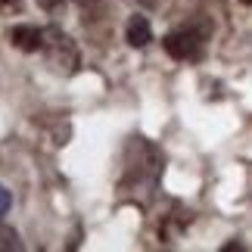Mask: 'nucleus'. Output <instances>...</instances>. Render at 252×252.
<instances>
[{
  "instance_id": "nucleus-8",
  "label": "nucleus",
  "mask_w": 252,
  "mask_h": 252,
  "mask_svg": "<svg viewBox=\"0 0 252 252\" xmlns=\"http://www.w3.org/2000/svg\"><path fill=\"white\" fill-rule=\"evenodd\" d=\"M243 3H252V0H243Z\"/></svg>"
},
{
  "instance_id": "nucleus-6",
  "label": "nucleus",
  "mask_w": 252,
  "mask_h": 252,
  "mask_svg": "<svg viewBox=\"0 0 252 252\" xmlns=\"http://www.w3.org/2000/svg\"><path fill=\"white\" fill-rule=\"evenodd\" d=\"M44 9H56V6H63V0H37Z\"/></svg>"
},
{
  "instance_id": "nucleus-2",
  "label": "nucleus",
  "mask_w": 252,
  "mask_h": 252,
  "mask_svg": "<svg viewBox=\"0 0 252 252\" xmlns=\"http://www.w3.org/2000/svg\"><path fill=\"white\" fill-rule=\"evenodd\" d=\"M9 41H13L19 50L34 53V50L44 47V32L34 28V25H13V28H9Z\"/></svg>"
},
{
  "instance_id": "nucleus-4",
  "label": "nucleus",
  "mask_w": 252,
  "mask_h": 252,
  "mask_svg": "<svg viewBox=\"0 0 252 252\" xmlns=\"http://www.w3.org/2000/svg\"><path fill=\"white\" fill-rule=\"evenodd\" d=\"M0 249H19V240L13 230H0Z\"/></svg>"
},
{
  "instance_id": "nucleus-5",
  "label": "nucleus",
  "mask_w": 252,
  "mask_h": 252,
  "mask_svg": "<svg viewBox=\"0 0 252 252\" xmlns=\"http://www.w3.org/2000/svg\"><path fill=\"white\" fill-rule=\"evenodd\" d=\"M6 209H9V190L3 187V184H0V215H3Z\"/></svg>"
},
{
  "instance_id": "nucleus-1",
  "label": "nucleus",
  "mask_w": 252,
  "mask_h": 252,
  "mask_svg": "<svg viewBox=\"0 0 252 252\" xmlns=\"http://www.w3.org/2000/svg\"><path fill=\"white\" fill-rule=\"evenodd\" d=\"M165 50L174 60H199L202 56V37L193 32H171L165 37Z\"/></svg>"
},
{
  "instance_id": "nucleus-3",
  "label": "nucleus",
  "mask_w": 252,
  "mask_h": 252,
  "mask_svg": "<svg viewBox=\"0 0 252 252\" xmlns=\"http://www.w3.org/2000/svg\"><path fill=\"white\" fill-rule=\"evenodd\" d=\"M153 41V32H150V22L143 16H131L128 19V44L131 47H147Z\"/></svg>"
},
{
  "instance_id": "nucleus-7",
  "label": "nucleus",
  "mask_w": 252,
  "mask_h": 252,
  "mask_svg": "<svg viewBox=\"0 0 252 252\" xmlns=\"http://www.w3.org/2000/svg\"><path fill=\"white\" fill-rule=\"evenodd\" d=\"M240 249H243L240 243H227V246H224V252H240Z\"/></svg>"
}]
</instances>
